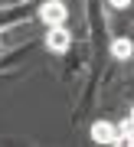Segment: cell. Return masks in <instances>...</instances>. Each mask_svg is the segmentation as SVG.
Here are the masks:
<instances>
[{
	"instance_id": "277c9868",
	"label": "cell",
	"mask_w": 134,
	"mask_h": 147,
	"mask_svg": "<svg viewBox=\"0 0 134 147\" xmlns=\"http://www.w3.org/2000/svg\"><path fill=\"white\" fill-rule=\"evenodd\" d=\"M118 144H134V118L131 115L118 124Z\"/></svg>"
},
{
	"instance_id": "6da1fadb",
	"label": "cell",
	"mask_w": 134,
	"mask_h": 147,
	"mask_svg": "<svg viewBox=\"0 0 134 147\" xmlns=\"http://www.w3.org/2000/svg\"><path fill=\"white\" fill-rule=\"evenodd\" d=\"M39 16L46 23H52V26H62V20H66V3H59V0H46V3L39 7Z\"/></svg>"
},
{
	"instance_id": "5b68a950",
	"label": "cell",
	"mask_w": 134,
	"mask_h": 147,
	"mask_svg": "<svg viewBox=\"0 0 134 147\" xmlns=\"http://www.w3.org/2000/svg\"><path fill=\"white\" fill-rule=\"evenodd\" d=\"M111 53L118 56V59H131L134 46H131V39H114V42H111Z\"/></svg>"
},
{
	"instance_id": "3957f363",
	"label": "cell",
	"mask_w": 134,
	"mask_h": 147,
	"mask_svg": "<svg viewBox=\"0 0 134 147\" xmlns=\"http://www.w3.org/2000/svg\"><path fill=\"white\" fill-rule=\"evenodd\" d=\"M92 137H95V144H118V131H114L108 121H95L92 124Z\"/></svg>"
},
{
	"instance_id": "7a4b0ae2",
	"label": "cell",
	"mask_w": 134,
	"mask_h": 147,
	"mask_svg": "<svg viewBox=\"0 0 134 147\" xmlns=\"http://www.w3.org/2000/svg\"><path fill=\"white\" fill-rule=\"evenodd\" d=\"M46 46L52 49V53H66V49L72 46V36H69V30L52 26V30H49V36H46Z\"/></svg>"
},
{
	"instance_id": "8992f818",
	"label": "cell",
	"mask_w": 134,
	"mask_h": 147,
	"mask_svg": "<svg viewBox=\"0 0 134 147\" xmlns=\"http://www.w3.org/2000/svg\"><path fill=\"white\" fill-rule=\"evenodd\" d=\"M128 3H131V0H111V7H118V10H124Z\"/></svg>"
}]
</instances>
